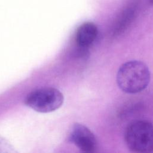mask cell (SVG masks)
I'll list each match as a JSON object with an SVG mask.
<instances>
[{"mask_svg": "<svg viewBox=\"0 0 153 153\" xmlns=\"http://www.w3.org/2000/svg\"><path fill=\"white\" fill-rule=\"evenodd\" d=\"M151 78L147 65L138 60L128 61L118 69L117 83L124 92L134 94L144 90L148 85Z\"/></svg>", "mask_w": 153, "mask_h": 153, "instance_id": "obj_1", "label": "cell"}, {"mask_svg": "<svg viewBox=\"0 0 153 153\" xmlns=\"http://www.w3.org/2000/svg\"><path fill=\"white\" fill-rule=\"evenodd\" d=\"M125 141L128 149L138 153L153 151V124L147 121L131 123L125 131Z\"/></svg>", "mask_w": 153, "mask_h": 153, "instance_id": "obj_2", "label": "cell"}, {"mask_svg": "<svg viewBox=\"0 0 153 153\" xmlns=\"http://www.w3.org/2000/svg\"><path fill=\"white\" fill-rule=\"evenodd\" d=\"M63 95L57 89L51 87L42 88L28 94L25 104L35 111L47 113L59 109L63 103Z\"/></svg>", "mask_w": 153, "mask_h": 153, "instance_id": "obj_3", "label": "cell"}, {"mask_svg": "<svg viewBox=\"0 0 153 153\" xmlns=\"http://www.w3.org/2000/svg\"><path fill=\"white\" fill-rule=\"evenodd\" d=\"M69 139L79 149L85 152H92L97 147V140L91 131L86 126L75 123L71 127Z\"/></svg>", "mask_w": 153, "mask_h": 153, "instance_id": "obj_4", "label": "cell"}, {"mask_svg": "<svg viewBox=\"0 0 153 153\" xmlns=\"http://www.w3.org/2000/svg\"><path fill=\"white\" fill-rule=\"evenodd\" d=\"M97 33V27L93 23H84L77 29L76 43L82 48H87L96 40Z\"/></svg>", "mask_w": 153, "mask_h": 153, "instance_id": "obj_5", "label": "cell"}, {"mask_svg": "<svg viewBox=\"0 0 153 153\" xmlns=\"http://www.w3.org/2000/svg\"><path fill=\"white\" fill-rule=\"evenodd\" d=\"M137 7V4L133 2L122 11L114 26V33H120L128 26L136 14Z\"/></svg>", "mask_w": 153, "mask_h": 153, "instance_id": "obj_6", "label": "cell"}, {"mask_svg": "<svg viewBox=\"0 0 153 153\" xmlns=\"http://www.w3.org/2000/svg\"><path fill=\"white\" fill-rule=\"evenodd\" d=\"M16 152L13 146L5 138L0 136V153L1 152Z\"/></svg>", "mask_w": 153, "mask_h": 153, "instance_id": "obj_7", "label": "cell"}, {"mask_svg": "<svg viewBox=\"0 0 153 153\" xmlns=\"http://www.w3.org/2000/svg\"><path fill=\"white\" fill-rule=\"evenodd\" d=\"M149 1H150V3H151V4H153V0H149Z\"/></svg>", "mask_w": 153, "mask_h": 153, "instance_id": "obj_8", "label": "cell"}]
</instances>
